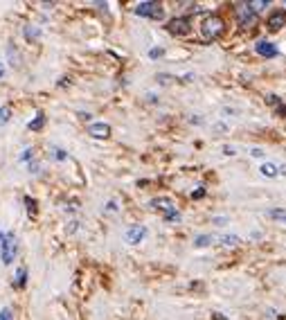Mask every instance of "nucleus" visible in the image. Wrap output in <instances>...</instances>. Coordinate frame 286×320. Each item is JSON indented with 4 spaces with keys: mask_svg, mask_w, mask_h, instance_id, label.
<instances>
[{
    "mask_svg": "<svg viewBox=\"0 0 286 320\" xmlns=\"http://www.w3.org/2000/svg\"><path fill=\"white\" fill-rule=\"evenodd\" d=\"M221 32H223V21L219 16H207L201 23V36L205 41H214L217 36H221Z\"/></svg>",
    "mask_w": 286,
    "mask_h": 320,
    "instance_id": "obj_1",
    "label": "nucleus"
},
{
    "mask_svg": "<svg viewBox=\"0 0 286 320\" xmlns=\"http://www.w3.org/2000/svg\"><path fill=\"white\" fill-rule=\"evenodd\" d=\"M18 244H16V235L14 232H7L2 244H0V257H2V264H11L14 257H16Z\"/></svg>",
    "mask_w": 286,
    "mask_h": 320,
    "instance_id": "obj_2",
    "label": "nucleus"
},
{
    "mask_svg": "<svg viewBox=\"0 0 286 320\" xmlns=\"http://www.w3.org/2000/svg\"><path fill=\"white\" fill-rule=\"evenodd\" d=\"M135 14H138V16H144V18H156V21L164 16L162 7H160L158 2H151V0H149V2H140V5L135 7Z\"/></svg>",
    "mask_w": 286,
    "mask_h": 320,
    "instance_id": "obj_3",
    "label": "nucleus"
},
{
    "mask_svg": "<svg viewBox=\"0 0 286 320\" xmlns=\"http://www.w3.org/2000/svg\"><path fill=\"white\" fill-rule=\"evenodd\" d=\"M167 32L174 34V36H185L190 32V18L187 16H178V18H171L167 23Z\"/></svg>",
    "mask_w": 286,
    "mask_h": 320,
    "instance_id": "obj_4",
    "label": "nucleus"
},
{
    "mask_svg": "<svg viewBox=\"0 0 286 320\" xmlns=\"http://www.w3.org/2000/svg\"><path fill=\"white\" fill-rule=\"evenodd\" d=\"M237 14H239V23H241L244 27H250L254 21H257V14L248 7V2H241V5L237 7Z\"/></svg>",
    "mask_w": 286,
    "mask_h": 320,
    "instance_id": "obj_5",
    "label": "nucleus"
},
{
    "mask_svg": "<svg viewBox=\"0 0 286 320\" xmlns=\"http://www.w3.org/2000/svg\"><path fill=\"white\" fill-rule=\"evenodd\" d=\"M88 133L97 140H106L108 135H111V127H108L106 122H95L88 127Z\"/></svg>",
    "mask_w": 286,
    "mask_h": 320,
    "instance_id": "obj_6",
    "label": "nucleus"
},
{
    "mask_svg": "<svg viewBox=\"0 0 286 320\" xmlns=\"http://www.w3.org/2000/svg\"><path fill=\"white\" fill-rule=\"evenodd\" d=\"M144 237H147V228H144V225H131V228L127 230L124 239H127L128 244H140Z\"/></svg>",
    "mask_w": 286,
    "mask_h": 320,
    "instance_id": "obj_7",
    "label": "nucleus"
},
{
    "mask_svg": "<svg viewBox=\"0 0 286 320\" xmlns=\"http://www.w3.org/2000/svg\"><path fill=\"white\" fill-rule=\"evenodd\" d=\"M149 205H151V208H156V210H162L164 214L176 212L174 201H171V198H167V196H158V198H154V201L149 203Z\"/></svg>",
    "mask_w": 286,
    "mask_h": 320,
    "instance_id": "obj_8",
    "label": "nucleus"
},
{
    "mask_svg": "<svg viewBox=\"0 0 286 320\" xmlns=\"http://www.w3.org/2000/svg\"><path fill=\"white\" fill-rule=\"evenodd\" d=\"M284 25H286V11H275V14L268 18V27L273 30V32L282 30Z\"/></svg>",
    "mask_w": 286,
    "mask_h": 320,
    "instance_id": "obj_9",
    "label": "nucleus"
},
{
    "mask_svg": "<svg viewBox=\"0 0 286 320\" xmlns=\"http://www.w3.org/2000/svg\"><path fill=\"white\" fill-rule=\"evenodd\" d=\"M257 54H261V57H277V48L268 41H259L257 43Z\"/></svg>",
    "mask_w": 286,
    "mask_h": 320,
    "instance_id": "obj_10",
    "label": "nucleus"
},
{
    "mask_svg": "<svg viewBox=\"0 0 286 320\" xmlns=\"http://www.w3.org/2000/svg\"><path fill=\"white\" fill-rule=\"evenodd\" d=\"M14 284H16L18 288H23V287L27 284V268H25V266H21V268L16 271V280H14Z\"/></svg>",
    "mask_w": 286,
    "mask_h": 320,
    "instance_id": "obj_11",
    "label": "nucleus"
},
{
    "mask_svg": "<svg viewBox=\"0 0 286 320\" xmlns=\"http://www.w3.org/2000/svg\"><path fill=\"white\" fill-rule=\"evenodd\" d=\"M261 174H264L266 178H275L280 171H277V167L273 165V162H266V165H261Z\"/></svg>",
    "mask_w": 286,
    "mask_h": 320,
    "instance_id": "obj_12",
    "label": "nucleus"
},
{
    "mask_svg": "<svg viewBox=\"0 0 286 320\" xmlns=\"http://www.w3.org/2000/svg\"><path fill=\"white\" fill-rule=\"evenodd\" d=\"M43 124H45V115H43V113H38V115H36V120L27 124V128H30V131H38V128H41Z\"/></svg>",
    "mask_w": 286,
    "mask_h": 320,
    "instance_id": "obj_13",
    "label": "nucleus"
},
{
    "mask_svg": "<svg viewBox=\"0 0 286 320\" xmlns=\"http://www.w3.org/2000/svg\"><path fill=\"white\" fill-rule=\"evenodd\" d=\"M219 241H221L223 246H237L239 244V237L237 235H221V237H219Z\"/></svg>",
    "mask_w": 286,
    "mask_h": 320,
    "instance_id": "obj_14",
    "label": "nucleus"
},
{
    "mask_svg": "<svg viewBox=\"0 0 286 320\" xmlns=\"http://www.w3.org/2000/svg\"><path fill=\"white\" fill-rule=\"evenodd\" d=\"M11 118V108L9 106H2L0 108V124H7Z\"/></svg>",
    "mask_w": 286,
    "mask_h": 320,
    "instance_id": "obj_15",
    "label": "nucleus"
},
{
    "mask_svg": "<svg viewBox=\"0 0 286 320\" xmlns=\"http://www.w3.org/2000/svg\"><path fill=\"white\" fill-rule=\"evenodd\" d=\"M210 241H212V237L210 235H198L196 239H194V244H196L198 248H203V246H210Z\"/></svg>",
    "mask_w": 286,
    "mask_h": 320,
    "instance_id": "obj_16",
    "label": "nucleus"
},
{
    "mask_svg": "<svg viewBox=\"0 0 286 320\" xmlns=\"http://www.w3.org/2000/svg\"><path fill=\"white\" fill-rule=\"evenodd\" d=\"M268 217H273V219L284 221V224H286V210H270Z\"/></svg>",
    "mask_w": 286,
    "mask_h": 320,
    "instance_id": "obj_17",
    "label": "nucleus"
},
{
    "mask_svg": "<svg viewBox=\"0 0 286 320\" xmlns=\"http://www.w3.org/2000/svg\"><path fill=\"white\" fill-rule=\"evenodd\" d=\"M25 205H27V212L30 214H36V198L25 196Z\"/></svg>",
    "mask_w": 286,
    "mask_h": 320,
    "instance_id": "obj_18",
    "label": "nucleus"
},
{
    "mask_svg": "<svg viewBox=\"0 0 286 320\" xmlns=\"http://www.w3.org/2000/svg\"><path fill=\"white\" fill-rule=\"evenodd\" d=\"M268 5H270L268 0H259V2H248V7L254 11V14H257V11H259L261 7H268Z\"/></svg>",
    "mask_w": 286,
    "mask_h": 320,
    "instance_id": "obj_19",
    "label": "nucleus"
},
{
    "mask_svg": "<svg viewBox=\"0 0 286 320\" xmlns=\"http://www.w3.org/2000/svg\"><path fill=\"white\" fill-rule=\"evenodd\" d=\"M38 34L41 32H38L36 27H25V36L30 38V41H32V38H38Z\"/></svg>",
    "mask_w": 286,
    "mask_h": 320,
    "instance_id": "obj_20",
    "label": "nucleus"
},
{
    "mask_svg": "<svg viewBox=\"0 0 286 320\" xmlns=\"http://www.w3.org/2000/svg\"><path fill=\"white\" fill-rule=\"evenodd\" d=\"M0 320H14V314H11L9 307H5V309H0Z\"/></svg>",
    "mask_w": 286,
    "mask_h": 320,
    "instance_id": "obj_21",
    "label": "nucleus"
},
{
    "mask_svg": "<svg viewBox=\"0 0 286 320\" xmlns=\"http://www.w3.org/2000/svg\"><path fill=\"white\" fill-rule=\"evenodd\" d=\"M250 156H253V158H264V149H259V147H253V149H250Z\"/></svg>",
    "mask_w": 286,
    "mask_h": 320,
    "instance_id": "obj_22",
    "label": "nucleus"
},
{
    "mask_svg": "<svg viewBox=\"0 0 286 320\" xmlns=\"http://www.w3.org/2000/svg\"><path fill=\"white\" fill-rule=\"evenodd\" d=\"M162 54H164L162 48H154L151 52H149V57H151V59H158V57H162Z\"/></svg>",
    "mask_w": 286,
    "mask_h": 320,
    "instance_id": "obj_23",
    "label": "nucleus"
},
{
    "mask_svg": "<svg viewBox=\"0 0 286 320\" xmlns=\"http://www.w3.org/2000/svg\"><path fill=\"white\" fill-rule=\"evenodd\" d=\"M34 156V149H25L23 151V156H21V160H30Z\"/></svg>",
    "mask_w": 286,
    "mask_h": 320,
    "instance_id": "obj_24",
    "label": "nucleus"
},
{
    "mask_svg": "<svg viewBox=\"0 0 286 320\" xmlns=\"http://www.w3.org/2000/svg\"><path fill=\"white\" fill-rule=\"evenodd\" d=\"M201 196H205V190H203V187H198L196 192H191V198H201Z\"/></svg>",
    "mask_w": 286,
    "mask_h": 320,
    "instance_id": "obj_25",
    "label": "nucleus"
},
{
    "mask_svg": "<svg viewBox=\"0 0 286 320\" xmlns=\"http://www.w3.org/2000/svg\"><path fill=\"white\" fill-rule=\"evenodd\" d=\"M266 101H268V104H280V97H277V95H268V97H266Z\"/></svg>",
    "mask_w": 286,
    "mask_h": 320,
    "instance_id": "obj_26",
    "label": "nucleus"
},
{
    "mask_svg": "<svg viewBox=\"0 0 286 320\" xmlns=\"http://www.w3.org/2000/svg\"><path fill=\"white\" fill-rule=\"evenodd\" d=\"M106 210H108V212H115V210H117L115 201H111V203H108V205H106Z\"/></svg>",
    "mask_w": 286,
    "mask_h": 320,
    "instance_id": "obj_27",
    "label": "nucleus"
},
{
    "mask_svg": "<svg viewBox=\"0 0 286 320\" xmlns=\"http://www.w3.org/2000/svg\"><path fill=\"white\" fill-rule=\"evenodd\" d=\"M223 151H225V156H234V149H232V147H223Z\"/></svg>",
    "mask_w": 286,
    "mask_h": 320,
    "instance_id": "obj_28",
    "label": "nucleus"
},
{
    "mask_svg": "<svg viewBox=\"0 0 286 320\" xmlns=\"http://www.w3.org/2000/svg\"><path fill=\"white\" fill-rule=\"evenodd\" d=\"M277 171H280V174H284V176H286V165H282V167H280V169H277Z\"/></svg>",
    "mask_w": 286,
    "mask_h": 320,
    "instance_id": "obj_29",
    "label": "nucleus"
},
{
    "mask_svg": "<svg viewBox=\"0 0 286 320\" xmlns=\"http://www.w3.org/2000/svg\"><path fill=\"white\" fill-rule=\"evenodd\" d=\"M5 77V68H2V64H0V79Z\"/></svg>",
    "mask_w": 286,
    "mask_h": 320,
    "instance_id": "obj_30",
    "label": "nucleus"
},
{
    "mask_svg": "<svg viewBox=\"0 0 286 320\" xmlns=\"http://www.w3.org/2000/svg\"><path fill=\"white\" fill-rule=\"evenodd\" d=\"M280 113L282 115H286V106H280Z\"/></svg>",
    "mask_w": 286,
    "mask_h": 320,
    "instance_id": "obj_31",
    "label": "nucleus"
},
{
    "mask_svg": "<svg viewBox=\"0 0 286 320\" xmlns=\"http://www.w3.org/2000/svg\"><path fill=\"white\" fill-rule=\"evenodd\" d=\"M2 239H5V235H2V232H0V244H2Z\"/></svg>",
    "mask_w": 286,
    "mask_h": 320,
    "instance_id": "obj_32",
    "label": "nucleus"
}]
</instances>
